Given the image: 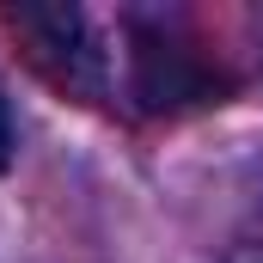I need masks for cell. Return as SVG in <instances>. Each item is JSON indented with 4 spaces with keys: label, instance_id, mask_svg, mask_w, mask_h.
<instances>
[{
    "label": "cell",
    "instance_id": "cell-1",
    "mask_svg": "<svg viewBox=\"0 0 263 263\" xmlns=\"http://www.w3.org/2000/svg\"><path fill=\"white\" fill-rule=\"evenodd\" d=\"M6 31L62 92H73V98L110 92V49H98V31L80 6H18V12H6Z\"/></svg>",
    "mask_w": 263,
    "mask_h": 263
},
{
    "label": "cell",
    "instance_id": "cell-2",
    "mask_svg": "<svg viewBox=\"0 0 263 263\" xmlns=\"http://www.w3.org/2000/svg\"><path fill=\"white\" fill-rule=\"evenodd\" d=\"M220 263H263V184H257V196H251V208H245V220L233 227Z\"/></svg>",
    "mask_w": 263,
    "mask_h": 263
},
{
    "label": "cell",
    "instance_id": "cell-3",
    "mask_svg": "<svg viewBox=\"0 0 263 263\" xmlns=\"http://www.w3.org/2000/svg\"><path fill=\"white\" fill-rule=\"evenodd\" d=\"M12 153H18V123H12V104H6V92H0V172L12 165Z\"/></svg>",
    "mask_w": 263,
    "mask_h": 263
}]
</instances>
